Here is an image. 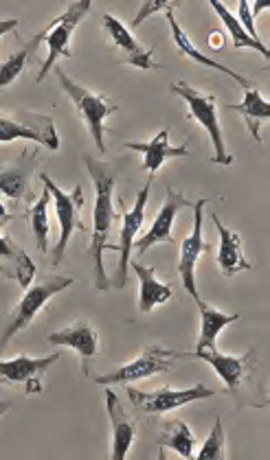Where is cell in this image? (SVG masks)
Wrapping results in <instances>:
<instances>
[{"instance_id": "cell-1", "label": "cell", "mask_w": 270, "mask_h": 460, "mask_svg": "<svg viewBox=\"0 0 270 460\" xmlns=\"http://www.w3.org/2000/svg\"><path fill=\"white\" fill-rule=\"evenodd\" d=\"M84 163L93 178L94 184V208H93V237H90L88 259L93 263V279L94 288L106 292L110 289V281L104 270V250L110 248V233H112L114 222H117V213H114L112 195L114 184H117V176L110 164L94 160L90 154H84Z\"/></svg>"}, {"instance_id": "cell-2", "label": "cell", "mask_w": 270, "mask_h": 460, "mask_svg": "<svg viewBox=\"0 0 270 460\" xmlns=\"http://www.w3.org/2000/svg\"><path fill=\"white\" fill-rule=\"evenodd\" d=\"M75 281L71 277H58V274H40V277L27 288L22 301L16 305V309L12 312V318H9L7 327L0 333V351L9 344L16 333L27 329L29 324L33 323V318L38 316L40 309H44L55 294L64 292L67 288H71Z\"/></svg>"}, {"instance_id": "cell-3", "label": "cell", "mask_w": 270, "mask_h": 460, "mask_svg": "<svg viewBox=\"0 0 270 460\" xmlns=\"http://www.w3.org/2000/svg\"><path fill=\"white\" fill-rule=\"evenodd\" d=\"M55 73H58L59 86H62L64 93L71 97L79 119H82L84 125H86L90 138H93V143L97 145L99 152L104 154L106 152V143H104V132H106V128H104V121H106L110 114L117 112L119 103H114L112 99L104 97V94H97L93 93V90L79 86V84L73 82L62 68H58Z\"/></svg>"}, {"instance_id": "cell-4", "label": "cell", "mask_w": 270, "mask_h": 460, "mask_svg": "<svg viewBox=\"0 0 270 460\" xmlns=\"http://www.w3.org/2000/svg\"><path fill=\"white\" fill-rule=\"evenodd\" d=\"M169 93L178 94L187 102L189 108V119L202 125L207 129V134L212 137L213 143V163L216 164H231L233 156L227 152V145H224V137H222V128H220L218 121V106H216V97L213 94H204L196 90L194 86H189L187 82H176L169 86Z\"/></svg>"}, {"instance_id": "cell-5", "label": "cell", "mask_w": 270, "mask_h": 460, "mask_svg": "<svg viewBox=\"0 0 270 460\" xmlns=\"http://www.w3.org/2000/svg\"><path fill=\"white\" fill-rule=\"evenodd\" d=\"M16 138L40 143L49 149H59V137L55 132L53 117L29 112V110H12L0 112V143H12Z\"/></svg>"}, {"instance_id": "cell-6", "label": "cell", "mask_w": 270, "mask_h": 460, "mask_svg": "<svg viewBox=\"0 0 270 460\" xmlns=\"http://www.w3.org/2000/svg\"><path fill=\"white\" fill-rule=\"evenodd\" d=\"M40 180H42L44 189H49L51 198L55 199V213H58V222H59V239H58V246L53 250V257L51 263L53 266H59L67 254V246L71 242L75 230H86L84 222L79 219V211L84 207V191L79 184H75L73 191L67 193L49 178V173H40Z\"/></svg>"}, {"instance_id": "cell-7", "label": "cell", "mask_w": 270, "mask_h": 460, "mask_svg": "<svg viewBox=\"0 0 270 460\" xmlns=\"http://www.w3.org/2000/svg\"><path fill=\"white\" fill-rule=\"evenodd\" d=\"M90 7H93L90 0H79V3L68 4L67 12H64L62 16H58L49 27L42 29L44 40H47L49 44V58L47 62L42 64V68H40L38 82H44V79H47L49 71H51L59 58H71V36L75 29H77V24L82 22L84 16L90 12Z\"/></svg>"}, {"instance_id": "cell-8", "label": "cell", "mask_w": 270, "mask_h": 460, "mask_svg": "<svg viewBox=\"0 0 270 460\" xmlns=\"http://www.w3.org/2000/svg\"><path fill=\"white\" fill-rule=\"evenodd\" d=\"M180 358H187V353L169 351V349L158 347V344H148V347H143L141 355H139L134 362L117 368V371L99 375V377H94V382L102 384V386H114V384H132V382H137V379H145V377H152V375H157V373L172 371L174 359H180Z\"/></svg>"}, {"instance_id": "cell-9", "label": "cell", "mask_w": 270, "mask_h": 460, "mask_svg": "<svg viewBox=\"0 0 270 460\" xmlns=\"http://www.w3.org/2000/svg\"><path fill=\"white\" fill-rule=\"evenodd\" d=\"M187 355L194 359H202V362L212 364L218 377H222V382L227 384L229 393L238 397L239 402H244V390L253 386V375L257 371V353L248 351L242 358H233V355H224L218 351H196Z\"/></svg>"}, {"instance_id": "cell-10", "label": "cell", "mask_w": 270, "mask_h": 460, "mask_svg": "<svg viewBox=\"0 0 270 460\" xmlns=\"http://www.w3.org/2000/svg\"><path fill=\"white\" fill-rule=\"evenodd\" d=\"M102 29L104 36H106L108 49L117 55L119 64L141 68V71H163L161 64L154 62V49L139 44L132 38V33L123 27L122 20L114 18L112 13H104Z\"/></svg>"}, {"instance_id": "cell-11", "label": "cell", "mask_w": 270, "mask_h": 460, "mask_svg": "<svg viewBox=\"0 0 270 460\" xmlns=\"http://www.w3.org/2000/svg\"><path fill=\"white\" fill-rule=\"evenodd\" d=\"M152 176L148 178V182L143 184V189L139 191L137 195V202H134V207L126 208V204H123V199H119V207H122V233H119V246L114 250H119V268H117V274H114V279L110 281V288H117V289H123L128 283V268H130V252H132V246H134V237H137V233L141 230L143 226V219H145V204H148V195H149V187H152Z\"/></svg>"}, {"instance_id": "cell-12", "label": "cell", "mask_w": 270, "mask_h": 460, "mask_svg": "<svg viewBox=\"0 0 270 460\" xmlns=\"http://www.w3.org/2000/svg\"><path fill=\"white\" fill-rule=\"evenodd\" d=\"M216 394V390L196 384L192 388L183 390H172V388H158L154 393H143V390L128 388V397L132 402V406L141 412L148 414H165L169 410H176L184 403L198 402V399H209Z\"/></svg>"}, {"instance_id": "cell-13", "label": "cell", "mask_w": 270, "mask_h": 460, "mask_svg": "<svg viewBox=\"0 0 270 460\" xmlns=\"http://www.w3.org/2000/svg\"><path fill=\"white\" fill-rule=\"evenodd\" d=\"M207 207V198H200L194 204V230L187 239L180 243V259H178V277L183 281V288L187 289L189 296L200 303L198 288H196V263L204 252H209V243L202 239V208Z\"/></svg>"}, {"instance_id": "cell-14", "label": "cell", "mask_w": 270, "mask_h": 460, "mask_svg": "<svg viewBox=\"0 0 270 460\" xmlns=\"http://www.w3.org/2000/svg\"><path fill=\"white\" fill-rule=\"evenodd\" d=\"M59 359V353L49 355V358H27V355H18V358L0 362V384L7 386H20L24 394H40L44 390V373L53 367Z\"/></svg>"}, {"instance_id": "cell-15", "label": "cell", "mask_w": 270, "mask_h": 460, "mask_svg": "<svg viewBox=\"0 0 270 460\" xmlns=\"http://www.w3.org/2000/svg\"><path fill=\"white\" fill-rule=\"evenodd\" d=\"M38 149H22L12 164L0 169V193L14 202H33L32 178L38 167Z\"/></svg>"}, {"instance_id": "cell-16", "label": "cell", "mask_w": 270, "mask_h": 460, "mask_svg": "<svg viewBox=\"0 0 270 460\" xmlns=\"http://www.w3.org/2000/svg\"><path fill=\"white\" fill-rule=\"evenodd\" d=\"M183 208H194V204L189 202L183 193L176 191V189L167 187V198H165L157 219H154L148 233H145L132 248H137L139 254H145L149 248L157 246V243H174V219H176V215L183 211Z\"/></svg>"}, {"instance_id": "cell-17", "label": "cell", "mask_w": 270, "mask_h": 460, "mask_svg": "<svg viewBox=\"0 0 270 460\" xmlns=\"http://www.w3.org/2000/svg\"><path fill=\"white\" fill-rule=\"evenodd\" d=\"M49 344H55V347H71L82 355V371L84 375H88L90 368V359L97 355V332L90 327L88 320H77L73 323L71 327L59 329V332L49 333Z\"/></svg>"}, {"instance_id": "cell-18", "label": "cell", "mask_w": 270, "mask_h": 460, "mask_svg": "<svg viewBox=\"0 0 270 460\" xmlns=\"http://www.w3.org/2000/svg\"><path fill=\"white\" fill-rule=\"evenodd\" d=\"M123 147L134 149V152L143 154V169L152 178H154V173H157L158 169L163 167V163L167 158L189 156V149L184 147V145H178V147H174V145L169 143V129L167 128L161 129V132H158L157 137L152 138V141H148V143L130 141V143L123 145Z\"/></svg>"}, {"instance_id": "cell-19", "label": "cell", "mask_w": 270, "mask_h": 460, "mask_svg": "<svg viewBox=\"0 0 270 460\" xmlns=\"http://www.w3.org/2000/svg\"><path fill=\"white\" fill-rule=\"evenodd\" d=\"M0 274L14 279L20 288L27 289L36 279V263L12 237L0 234Z\"/></svg>"}, {"instance_id": "cell-20", "label": "cell", "mask_w": 270, "mask_h": 460, "mask_svg": "<svg viewBox=\"0 0 270 460\" xmlns=\"http://www.w3.org/2000/svg\"><path fill=\"white\" fill-rule=\"evenodd\" d=\"M212 219L220 233V250H218L220 272H222L224 277H235V274L239 272H248L253 266L248 263V259L244 257L242 237H239L238 233H233L231 228L224 226V224L220 222L218 213H213Z\"/></svg>"}, {"instance_id": "cell-21", "label": "cell", "mask_w": 270, "mask_h": 460, "mask_svg": "<svg viewBox=\"0 0 270 460\" xmlns=\"http://www.w3.org/2000/svg\"><path fill=\"white\" fill-rule=\"evenodd\" d=\"M106 408L110 425H112V458L122 460L126 458V454L130 452V445L134 441L137 423L130 419V414L123 410L119 397L110 388H106Z\"/></svg>"}, {"instance_id": "cell-22", "label": "cell", "mask_w": 270, "mask_h": 460, "mask_svg": "<svg viewBox=\"0 0 270 460\" xmlns=\"http://www.w3.org/2000/svg\"><path fill=\"white\" fill-rule=\"evenodd\" d=\"M174 9H176V7H169V9H165V16H167L169 29H172V40H174V44H176V47H178V51L183 53L184 58H189V59H192V62L200 64V66H207V68H213V71H218V73H224V75H229V77H231L233 82H238L239 86H244V88H251L253 84L248 82L247 77H242V75H239V73L231 71V68H229V66H224V64L216 62V59L207 58V55H202V53L198 51L196 47H194V42H192V40H189L187 33H184L183 29H180L178 20L174 18Z\"/></svg>"}, {"instance_id": "cell-23", "label": "cell", "mask_w": 270, "mask_h": 460, "mask_svg": "<svg viewBox=\"0 0 270 460\" xmlns=\"http://www.w3.org/2000/svg\"><path fill=\"white\" fill-rule=\"evenodd\" d=\"M227 108L242 114L255 143H262V125H266L270 119V103L259 94V90L255 86L244 88L242 103H229Z\"/></svg>"}, {"instance_id": "cell-24", "label": "cell", "mask_w": 270, "mask_h": 460, "mask_svg": "<svg viewBox=\"0 0 270 460\" xmlns=\"http://www.w3.org/2000/svg\"><path fill=\"white\" fill-rule=\"evenodd\" d=\"M132 268L134 272H137L139 281H141V292H139V312L149 314L157 305L167 303L169 298L174 296V289L157 279V268L141 266V263H132Z\"/></svg>"}, {"instance_id": "cell-25", "label": "cell", "mask_w": 270, "mask_h": 460, "mask_svg": "<svg viewBox=\"0 0 270 460\" xmlns=\"http://www.w3.org/2000/svg\"><path fill=\"white\" fill-rule=\"evenodd\" d=\"M196 305L200 309V320H202V324H200V338L196 344V351H218L216 349L218 333L222 332L227 324L238 323L239 314H222L218 312V309L209 307L204 301H200Z\"/></svg>"}, {"instance_id": "cell-26", "label": "cell", "mask_w": 270, "mask_h": 460, "mask_svg": "<svg viewBox=\"0 0 270 460\" xmlns=\"http://www.w3.org/2000/svg\"><path fill=\"white\" fill-rule=\"evenodd\" d=\"M194 434L189 429V425L180 419H172V421H165L161 434H158V458H165V449H174L183 458H194Z\"/></svg>"}, {"instance_id": "cell-27", "label": "cell", "mask_w": 270, "mask_h": 460, "mask_svg": "<svg viewBox=\"0 0 270 460\" xmlns=\"http://www.w3.org/2000/svg\"><path fill=\"white\" fill-rule=\"evenodd\" d=\"M42 42H44V31H40L32 40H27L16 53L9 55V58L0 64V90L12 86L20 75L24 73V68L29 66V62H32L33 55H36L38 47Z\"/></svg>"}, {"instance_id": "cell-28", "label": "cell", "mask_w": 270, "mask_h": 460, "mask_svg": "<svg viewBox=\"0 0 270 460\" xmlns=\"http://www.w3.org/2000/svg\"><path fill=\"white\" fill-rule=\"evenodd\" d=\"M209 4H212L213 12L218 13L220 20L224 22V27H227L229 33H231L235 49H253V51H257L264 59H270L266 44H264L262 40H253L251 36H248V33L242 29V24H239V20L235 18L231 12H229L222 3H218V0H209Z\"/></svg>"}, {"instance_id": "cell-29", "label": "cell", "mask_w": 270, "mask_h": 460, "mask_svg": "<svg viewBox=\"0 0 270 460\" xmlns=\"http://www.w3.org/2000/svg\"><path fill=\"white\" fill-rule=\"evenodd\" d=\"M49 202H51V193L49 189H44L38 202L29 208V224H32L38 250L42 254L49 250Z\"/></svg>"}, {"instance_id": "cell-30", "label": "cell", "mask_w": 270, "mask_h": 460, "mask_svg": "<svg viewBox=\"0 0 270 460\" xmlns=\"http://www.w3.org/2000/svg\"><path fill=\"white\" fill-rule=\"evenodd\" d=\"M196 458H224V429H222V419H216L213 423L212 434L204 441L202 449L198 452Z\"/></svg>"}, {"instance_id": "cell-31", "label": "cell", "mask_w": 270, "mask_h": 460, "mask_svg": "<svg viewBox=\"0 0 270 460\" xmlns=\"http://www.w3.org/2000/svg\"><path fill=\"white\" fill-rule=\"evenodd\" d=\"M169 7H178V3H165V0H157V3H143L141 9H139L137 18H134L132 27L134 29L141 27V22L145 18L152 16V13H157V12H165V9H169Z\"/></svg>"}, {"instance_id": "cell-32", "label": "cell", "mask_w": 270, "mask_h": 460, "mask_svg": "<svg viewBox=\"0 0 270 460\" xmlns=\"http://www.w3.org/2000/svg\"><path fill=\"white\" fill-rule=\"evenodd\" d=\"M239 20H242V29L244 31L248 33V36H251L253 40H259V36H257V29H255V22H253V16H251V9H248V3L247 0H242V3H239Z\"/></svg>"}, {"instance_id": "cell-33", "label": "cell", "mask_w": 270, "mask_h": 460, "mask_svg": "<svg viewBox=\"0 0 270 460\" xmlns=\"http://www.w3.org/2000/svg\"><path fill=\"white\" fill-rule=\"evenodd\" d=\"M18 27V20L16 18H9V20H0V38L4 36V33L14 31V29Z\"/></svg>"}, {"instance_id": "cell-34", "label": "cell", "mask_w": 270, "mask_h": 460, "mask_svg": "<svg viewBox=\"0 0 270 460\" xmlns=\"http://www.w3.org/2000/svg\"><path fill=\"white\" fill-rule=\"evenodd\" d=\"M12 217H14V215H9L7 208L3 207V202H0V226H3V224H7Z\"/></svg>"}, {"instance_id": "cell-35", "label": "cell", "mask_w": 270, "mask_h": 460, "mask_svg": "<svg viewBox=\"0 0 270 460\" xmlns=\"http://www.w3.org/2000/svg\"><path fill=\"white\" fill-rule=\"evenodd\" d=\"M9 410H12V403H9V402H0V417H3V414H7Z\"/></svg>"}, {"instance_id": "cell-36", "label": "cell", "mask_w": 270, "mask_h": 460, "mask_svg": "<svg viewBox=\"0 0 270 460\" xmlns=\"http://www.w3.org/2000/svg\"><path fill=\"white\" fill-rule=\"evenodd\" d=\"M262 9H268V3H257V4H255V12L251 13V16L255 18L259 12H262Z\"/></svg>"}]
</instances>
